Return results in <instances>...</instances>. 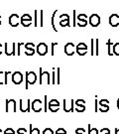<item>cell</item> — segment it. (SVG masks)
Listing matches in <instances>:
<instances>
[{"label": "cell", "instance_id": "cell-1", "mask_svg": "<svg viewBox=\"0 0 119 134\" xmlns=\"http://www.w3.org/2000/svg\"><path fill=\"white\" fill-rule=\"evenodd\" d=\"M51 75L48 71H43L42 68H40V85H50L51 81Z\"/></svg>", "mask_w": 119, "mask_h": 134}, {"label": "cell", "instance_id": "cell-2", "mask_svg": "<svg viewBox=\"0 0 119 134\" xmlns=\"http://www.w3.org/2000/svg\"><path fill=\"white\" fill-rule=\"evenodd\" d=\"M25 75H26V85H25V88L26 90H28L29 88V85H35L36 83V81H37V76H36V74L35 72H25Z\"/></svg>", "mask_w": 119, "mask_h": 134}, {"label": "cell", "instance_id": "cell-3", "mask_svg": "<svg viewBox=\"0 0 119 134\" xmlns=\"http://www.w3.org/2000/svg\"><path fill=\"white\" fill-rule=\"evenodd\" d=\"M4 53L7 56H15L16 55V43L9 45L8 43L4 44Z\"/></svg>", "mask_w": 119, "mask_h": 134}, {"label": "cell", "instance_id": "cell-4", "mask_svg": "<svg viewBox=\"0 0 119 134\" xmlns=\"http://www.w3.org/2000/svg\"><path fill=\"white\" fill-rule=\"evenodd\" d=\"M64 52L67 56H72L76 52V46L73 43H67L64 47Z\"/></svg>", "mask_w": 119, "mask_h": 134}, {"label": "cell", "instance_id": "cell-5", "mask_svg": "<svg viewBox=\"0 0 119 134\" xmlns=\"http://www.w3.org/2000/svg\"><path fill=\"white\" fill-rule=\"evenodd\" d=\"M88 24L90 25L91 27H98L100 24V17L99 15L97 14H92L89 16L88 18Z\"/></svg>", "mask_w": 119, "mask_h": 134}, {"label": "cell", "instance_id": "cell-6", "mask_svg": "<svg viewBox=\"0 0 119 134\" xmlns=\"http://www.w3.org/2000/svg\"><path fill=\"white\" fill-rule=\"evenodd\" d=\"M11 79H12L13 83H15V85H20L23 81V75L19 71H16V72H14L12 74V77Z\"/></svg>", "mask_w": 119, "mask_h": 134}, {"label": "cell", "instance_id": "cell-7", "mask_svg": "<svg viewBox=\"0 0 119 134\" xmlns=\"http://www.w3.org/2000/svg\"><path fill=\"white\" fill-rule=\"evenodd\" d=\"M21 19L19 17V15L17 14H12L9 16V18H8V23L11 27H17L18 25L20 24L19 20Z\"/></svg>", "mask_w": 119, "mask_h": 134}, {"label": "cell", "instance_id": "cell-8", "mask_svg": "<svg viewBox=\"0 0 119 134\" xmlns=\"http://www.w3.org/2000/svg\"><path fill=\"white\" fill-rule=\"evenodd\" d=\"M5 111L8 112H16V101L14 99H6V108Z\"/></svg>", "mask_w": 119, "mask_h": 134}, {"label": "cell", "instance_id": "cell-9", "mask_svg": "<svg viewBox=\"0 0 119 134\" xmlns=\"http://www.w3.org/2000/svg\"><path fill=\"white\" fill-rule=\"evenodd\" d=\"M20 23L24 27H29L32 24V16L29 14H24L22 15L21 19H20Z\"/></svg>", "mask_w": 119, "mask_h": 134}, {"label": "cell", "instance_id": "cell-10", "mask_svg": "<svg viewBox=\"0 0 119 134\" xmlns=\"http://www.w3.org/2000/svg\"><path fill=\"white\" fill-rule=\"evenodd\" d=\"M36 52L40 56H45L48 54V46L45 43H39L36 47Z\"/></svg>", "mask_w": 119, "mask_h": 134}, {"label": "cell", "instance_id": "cell-11", "mask_svg": "<svg viewBox=\"0 0 119 134\" xmlns=\"http://www.w3.org/2000/svg\"><path fill=\"white\" fill-rule=\"evenodd\" d=\"M20 110L22 112H29L31 110V100L27 99L26 102H24L23 99H20Z\"/></svg>", "mask_w": 119, "mask_h": 134}, {"label": "cell", "instance_id": "cell-12", "mask_svg": "<svg viewBox=\"0 0 119 134\" xmlns=\"http://www.w3.org/2000/svg\"><path fill=\"white\" fill-rule=\"evenodd\" d=\"M76 19L78 20V22L76 23L77 26H80V27H86V25H87V15L78 14L76 16Z\"/></svg>", "mask_w": 119, "mask_h": 134}, {"label": "cell", "instance_id": "cell-13", "mask_svg": "<svg viewBox=\"0 0 119 134\" xmlns=\"http://www.w3.org/2000/svg\"><path fill=\"white\" fill-rule=\"evenodd\" d=\"M64 110L66 112L73 111V99H64Z\"/></svg>", "mask_w": 119, "mask_h": 134}, {"label": "cell", "instance_id": "cell-14", "mask_svg": "<svg viewBox=\"0 0 119 134\" xmlns=\"http://www.w3.org/2000/svg\"><path fill=\"white\" fill-rule=\"evenodd\" d=\"M76 53L80 56H84L87 53V45L84 43H80L76 46Z\"/></svg>", "mask_w": 119, "mask_h": 134}, {"label": "cell", "instance_id": "cell-15", "mask_svg": "<svg viewBox=\"0 0 119 134\" xmlns=\"http://www.w3.org/2000/svg\"><path fill=\"white\" fill-rule=\"evenodd\" d=\"M42 104L43 102L41 101V99H34L32 101V110L35 111V112H40L42 111Z\"/></svg>", "mask_w": 119, "mask_h": 134}, {"label": "cell", "instance_id": "cell-16", "mask_svg": "<svg viewBox=\"0 0 119 134\" xmlns=\"http://www.w3.org/2000/svg\"><path fill=\"white\" fill-rule=\"evenodd\" d=\"M109 24L111 27H117L119 25V15L112 14L109 17Z\"/></svg>", "mask_w": 119, "mask_h": 134}, {"label": "cell", "instance_id": "cell-17", "mask_svg": "<svg viewBox=\"0 0 119 134\" xmlns=\"http://www.w3.org/2000/svg\"><path fill=\"white\" fill-rule=\"evenodd\" d=\"M106 45H107V53H108V56H113L114 54H113V52L111 51V49H113V45L114 44L111 42V40H108L107 41V43H106Z\"/></svg>", "mask_w": 119, "mask_h": 134}, {"label": "cell", "instance_id": "cell-18", "mask_svg": "<svg viewBox=\"0 0 119 134\" xmlns=\"http://www.w3.org/2000/svg\"><path fill=\"white\" fill-rule=\"evenodd\" d=\"M58 12V10H55L54 12H53V15H52V18H51V24H52V27L54 29V31H56L58 32L57 28H56V25H55V16H56V13Z\"/></svg>", "mask_w": 119, "mask_h": 134}, {"label": "cell", "instance_id": "cell-19", "mask_svg": "<svg viewBox=\"0 0 119 134\" xmlns=\"http://www.w3.org/2000/svg\"><path fill=\"white\" fill-rule=\"evenodd\" d=\"M60 26L61 27H70L71 24H70V20L69 19H64L60 22Z\"/></svg>", "mask_w": 119, "mask_h": 134}, {"label": "cell", "instance_id": "cell-20", "mask_svg": "<svg viewBox=\"0 0 119 134\" xmlns=\"http://www.w3.org/2000/svg\"><path fill=\"white\" fill-rule=\"evenodd\" d=\"M87 128H88V134H98L99 131L96 129V128H92L90 124L87 125Z\"/></svg>", "mask_w": 119, "mask_h": 134}, {"label": "cell", "instance_id": "cell-21", "mask_svg": "<svg viewBox=\"0 0 119 134\" xmlns=\"http://www.w3.org/2000/svg\"><path fill=\"white\" fill-rule=\"evenodd\" d=\"M112 52L114 55L119 56V43H115L113 45V49H112Z\"/></svg>", "mask_w": 119, "mask_h": 134}, {"label": "cell", "instance_id": "cell-22", "mask_svg": "<svg viewBox=\"0 0 119 134\" xmlns=\"http://www.w3.org/2000/svg\"><path fill=\"white\" fill-rule=\"evenodd\" d=\"M99 55V39H95V56Z\"/></svg>", "mask_w": 119, "mask_h": 134}, {"label": "cell", "instance_id": "cell-23", "mask_svg": "<svg viewBox=\"0 0 119 134\" xmlns=\"http://www.w3.org/2000/svg\"><path fill=\"white\" fill-rule=\"evenodd\" d=\"M34 26L38 27V11L37 10L34 11Z\"/></svg>", "mask_w": 119, "mask_h": 134}, {"label": "cell", "instance_id": "cell-24", "mask_svg": "<svg viewBox=\"0 0 119 134\" xmlns=\"http://www.w3.org/2000/svg\"><path fill=\"white\" fill-rule=\"evenodd\" d=\"M94 39H91V41H90V49H91V51H90V55L91 56H94Z\"/></svg>", "mask_w": 119, "mask_h": 134}, {"label": "cell", "instance_id": "cell-25", "mask_svg": "<svg viewBox=\"0 0 119 134\" xmlns=\"http://www.w3.org/2000/svg\"><path fill=\"white\" fill-rule=\"evenodd\" d=\"M49 106H60V102L57 99H51L49 102Z\"/></svg>", "mask_w": 119, "mask_h": 134}, {"label": "cell", "instance_id": "cell-26", "mask_svg": "<svg viewBox=\"0 0 119 134\" xmlns=\"http://www.w3.org/2000/svg\"><path fill=\"white\" fill-rule=\"evenodd\" d=\"M34 47H35V45L33 43H27L25 44V46H24V49L25 50H34Z\"/></svg>", "mask_w": 119, "mask_h": 134}, {"label": "cell", "instance_id": "cell-27", "mask_svg": "<svg viewBox=\"0 0 119 134\" xmlns=\"http://www.w3.org/2000/svg\"><path fill=\"white\" fill-rule=\"evenodd\" d=\"M30 134H40L39 128H32V124H30Z\"/></svg>", "mask_w": 119, "mask_h": 134}, {"label": "cell", "instance_id": "cell-28", "mask_svg": "<svg viewBox=\"0 0 119 134\" xmlns=\"http://www.w3.org/2000/svg\"><path fill=\"white\" fill-rule=\"evenodd\" d=\"M44 11L41 10L40 11V27H43L44 26Z\"/></svg>", "mask_w": 119, "mask_h": 134}, {"label": "cell", "instance_id": "cell-29", "mask_svg": "<svg viewBox=\"0 0 119 134\" xmlns=\"http://www.w3.org/2000/svg\"><path fill=\"white\" fill-rule=\"evenodd\" d=\"M17 46H18V47H17V56H20V55H21V50H22V47L25 46V45H24V43H18L17 44Z\"/></svg>", "mask_w": 119, "mask_h": 134}, {"label": "cell", "instance_id": "cell-30", "mask_svg": "<svg viewBox=\"0 0 119 134\" xmlns=\"http://www.w3.org/2000/svg\"><path fill=\"white\" fill-rule=\"evenodd\" d=\"M11 74V71H7L4 72V85H8V75Z\"/></svg>", "mask_w": 119, "mask_h": 134}, {"label": "cell", "instance_id": "cell-31", "mask_svg": "<svg viewBox=\"0 0 119 134\" xmlns=\"http://www.w3.org/2000/svg\"><path fill=\"white\" fill-rule=\"evenodd\" d=\"M60 75H61V69H60V68H58L57 69V85H60V83H61Z\"/></svg>", "mask_w": 119, "mask_h": 134}, {"label": "cell", "instance_id": "cell-32", "mask_svg": "<svg viewBox=\"0 0 119 134\" xmlns=\"http://www.w3.org/2000/svg\"><path fill=\"white\" fill-rule=\"evenodd\" d=\"M44 99H45V102H44V104H45V110L44 111H48V108H49V102H48V96H44Z\"/></svg>", "mask_w": 119, "mask_h": 134}, {"label": "cell", "instance_id": "cell-33", "mask_svg": "<svg viewBox=\"0 0 119 134\" xmlns=\"http://www.w3.org/2000/svg\"><path fill=\"white\" fill-rule=\"evenodd\" d=\"M36 52V50H25V55L26 56H33L34 54Z\"/></svg>", "mask_w": 119, "mask_h": 134}, {"label": "cell", "instance_id": "cell-34", "mask_svg": "<svg viewBox=\"0 0 119 134\" xmlns=\"http://www.w3.org/2000/svg\"><path fill=\"white\" fill-rule=\"evenodd\" d=\"M52 83L53 85H56L57 81H56V71L55 69H53V74H52Z\"/></svg>", "mask_w": 119, "mask_h": 134}, {"label": "cell", "instance_id": "cell-35", "mask_svg": "<svg viewBox=\"0 0 119 134\" xmlns=\"http://www.w3.org/2000/svg\"><path fill=\"white\" fill-rule=\"evenodd\" d=\"M100 111L101 112H107L109 110V105H102L100 106Z\"/></svg>", "mask_w": 119, "mask_h": 134}, {"label": "cell", "instance_id": "cell-36", "mask_svg": "<svg viewBox=\"0 0 119 134\" xmlns=\"http://www.w3.org/2000/svg\"><path fill=\"white\" fill-rule=\"evenodd\" d=\"M109 104V100L108 99H101L99 101V105L102 106V105H108Z\"/></svg>", "mask_w": 119, "mask_h": 134}, {"label": "cell", "instance_id": "cell-37", "mask_svg": "<svg viewBox=\"0 0 119 134\" xmlns=\"http://www.w3.org/2000/svg\"><path fill=\"white\" fill-rule=\"evenodd\" d=\"M76 111L77 112H83L84 110H86V106L84 105H77V107H76Z\"/></svg>", "mask_w": 119, "mask_h": 134}, {"label": "cell", "instance_id": "cell-38", "mask_svg": "<svg viewBox=\"0 0 119 134\" xmlns=\"http://www.w3.org/2000/svg\"><path fill=\"white\" fill-rule=\"evenodd\" d=\"M4 72L0 70V85H4Z\"/></svg>", "mask_w": 119, "mask_h": 134}, {"label": "cell", "instance_id": "cell-39", "mask_svg": "<svg viewBox=\"0 0 119 134\" xmlns=\"http://www.w3.org/2000/svg\"><path fill=\"white\" fill-rule=\"evenodd\" d=\"M84 103H86V100H84V99H77V100H76V106L77 105H84Z\"/></svg>", "mask_w": 119, "mask_h": 134}, {"label": "cell", "instance_id": "cell-40", "mask_svg": "<svg viewBox=\"0 0 119 134\" xmlns=\"http://www.w3.org/2000/svg\"><path fill=\"white\" fill-rule=\"evenodd\" d=\"M60 109V106H49V110H51L52 112H57Z\"/></svg>", "mask_w": 119, "mask_h": 134}, {"label": "cell", "instance_id": "cell-41", "mask_svg": "<svg viewBox=\"0 0 119 134\" xmlns=\"http://www.w3.org/2000/svg\"><path fill=\"white\" fill-rule=\"evenodd\" d=\"M72 19H73V21H72V22H73V24H72V26H73V27H75V26H76V16H77V15H76V10H73V11H72Z\"/></svg>", "mask_w": 119, "mask_h": 134}, {"label": "cell", "instance_id": "cell-42", "mask_svg": "<svg viewBox=\"0 0 119 134\" xmlns=\"http://www.w3.org/2000/svg\"><path fill=\"white\" fill-rule=\"evenodd\" d=\"M56 134H67V130L64 129V128H59L56 131Z\"/></svg>", "mask_w": 119, "mask_h": 134}, {"label": "cell", "instance_id": "cell-43", "mask_svg": "<svg viewBox=\"0 0 119 134\" xmlns=\"http://www.w3.org/2000/svg\"><path fill=\"white\" fill-rule=\"evenodd\" d=\"M99 133L100 134H109L110 130L108 129V128H102V129H100Z\"/></svg>", "mask_w": 119, "mask_h": 134}, {"label": "cell", "instance_id": "cell-44", "mask_svg": "<svg viewBox=\"0 0 119 134\" xmlns=\"http://www.w3.org/2000/svg\"><path fill=\"white\" fill-rule=\"evenodd\" d=\"M58 45V43H52L51 47H52V52H51V56H55V47Z\"/></svg>", "mask_w": 119, "mask_h": 134}, {"label": "cell", "instance_id": "cell-45", "mask_svg": "<svg viewBox=\"0 0 119 134\" xmlns=\"http://www.w3.org/2000/svg\"><path fill=\"white\" fill-rule=\"evenodd\" d=\"M76 134H86V129H83V128H77L76 130Z\"/></svg>", "mask_w": 119, "mask_h": 134}, {"label": "cell", "instance_id": "cell-46", "mask_svg": "<svg viewBox=\"0 0 119 134\" xmlns=\"http://www.w3.org/2000/svg\"><path fill=\"white\" fill-rule=\"evenodd\" d=\"M4 134H16V133H15V131L12 128H7L4 131Z\"/></svg>", "mask_w": 119, "mask_h": 134}, {"label": "cell", "instance_id": "cell-47", "mask_svg": "<svg viewBox=\"0 0 119 134\" xmlns=\"http://www.w3.org/2000/svg\"><path fill=\"white\" fill-rule=\"evenodd\" d=\"M42 134H54V131H53L51 128H46V129L43 131Z\"/></svg>", "mask_w": 119, "mask_h": 134}, {"label": "cell", "instance_id": "cell-48", "mask_svg": "<svg viewBox=\"0 0 119 134\" xmlns=\"http://www.w3.org/2000/svg\"><path fill=\"white\" fill-rule=\"evenodd\" d=\"M24 133H27V129H25V128H18L17 129V134H24Z\"/></svg>", "mask_w": 119, "mask_h": 134}, {"label": "cell", "instance_id": "cell-49", "mask_svg": "<svg viewBox=\"0 0 119 134\" xmlns=\"http://www.w3.org/2000/svg\"><path fill=\"white\" fill-rule=\"evenodd\" d=\"M60 18H61V19H63V18H64V19H71V18H70V15L69 14H63V15H61V16H60Z\"/></svg>", "mask_w": 119, "mask_h": 134}, {"label": "cell", "instance_id": "cell-50", "mask_svg": "<svg viewBox=\"0 0 119 134\" xmlns=\"http://www.w3.org/2000/svg\"><path fill=\"white\" fill-rule=\"evenodd\" d=\"M96 111H98V109H97V100H96V98H95V112Z\"/></svg>", "mask_w": 119, "mask_h": 134}, {"label": "cell", "instance_id": "cell-51", "mask_svg": "<svg viewBox=\"0 0 119 134\" xmlns=\"http://www.w3.org/2000/svg\"><path fill=\"white\" fill-rule=\"evenodd\" d=\"M2 48H4L1 44H0V55H2V52H3V50H2Z\"/></svg>", "mask_w": 119, "mask_h": 134}, {"label": "cell", "instance_id": "cell-52", "mask_svg": "<svg viewBox=\"0 0 119 134\" xmlns=\"http://www.w3.org/2000/svg\"><path fill=\"white\" fill-rule=\"evenodd\" d=\"M115 134H119V128H116V129H115Z\"/></svg>", "mask_w": 119, "mask_h": 134}, {"label": "cell", "instance_id": "cell-53", "mask_svg": "<svg viewBox=\"0 0 119 134\" xmlns=\"http://www.w3.org/2000/svg\"><path fill=\"white\" fill-rule=\"evenodd\" d=\"M117 107H118V109H119V98L117 99Z\"/></svg>", "mask_w": 119, "mask_h": 134}, {"label": "cell", "instance_id": "cell-54", "mask_svg": "<svg viewBox=\"0 0 119 134\" xmlns=\"http://www.w3.org/2000/svg\"><path fill=\"white\" fill-rule=\"evenodd\" d=\"M2 133V129H1V128H0V134Z\"/></svg>", "mask_w": 119, "mask_h": 134}, {"label": "cell", "instance_id": "cell-55", "mask_svg": "<svg viewBox=\"0 0 119 134\" xmlns=\"http://www.w3.org/2000/svg\"><path fill=\"white\" fill-rule=\"evenodd\" d=\"M0 20H1V15H0Z\"/></svg>", "mask_w": 119, "mask_h": 134}, {"label": "cell", "instance_id": "cell-56", "mask_svg": "<svg viewBox=\"0 0 119 134\" xmlns=\"http://www.w3.org/2000/svg\"><path fill=\"white\" fill-rule=\"evenodd\" d=\"M0 25H1V20H0Z\"/></svg>", "mask_w": 119, "mask_h": 134}, {"label": "cell", "instance_id": "cell-57", "mask_svg": "<svg viewBox=\"0 0 119 134\" xmlns=\"http://www.w3.org/2000/svg\"><path fill=\"white\" fill-rule=\"evenodd\" d=\"M24 134H27V133H24Z\"/></svg>", "mask_w": 119, "mask_h": 134}, {"label": "cell", "instance_id": "cell-58", "mask_svg": "<svg viewBox=\"0 0 119 134\" xmlns=\"http://www.w3.org/2000/svg\"><path fill=\"white\" fill-rule=\"evenodd\" d=\"M109 134H110V133H109Z\"/></svg>", "mask_w": 119, "mask_h": 134}]
</instances>
